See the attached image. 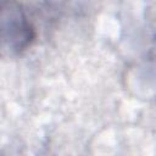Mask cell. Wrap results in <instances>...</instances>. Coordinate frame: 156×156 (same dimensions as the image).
<instances>
[{"instance_id":"cell-1","label":"cell","mask_w":156,"mask_h":156,"mask_svg":"<svg viewBox=\"0 0 156 156\" xmlns=\"http://www.w3.org/2000/svg\"><path fill=\"white\" fill-rule=\"evenodd\" d=\"M35 28L20 6L0 2V52L16 55L30 46Z\"/></svg>"}]
</instances>
